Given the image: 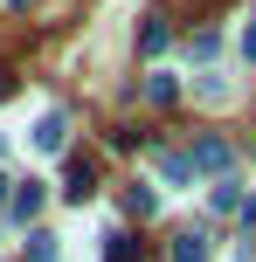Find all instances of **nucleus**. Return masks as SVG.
Instances as JSON below:
<instances>
[{
	"instance_id": "nucleus-1",
	"label": "nucleus",
	"mask_w": 256,
	"mask_h": 262,
	"mask_svg": "<svg viewBox=\"0 0 256 262\" xmlns=\"http://www.w3.org/2000/svg\"><path fill=\"white\" fill-rule=\"evenodd\" d=\"M104 262H139V242L132 235H111L104 242Z\"/></svg>"
},
{
	"instance_id": "nucleus-2",
	"label": "nucleus",
	"mask_w": 256,
	"mask_h": 262,
	"mask_svg": "<svg viewBox=\"0 0 256 262\" xmlns=\"http://www.w3.org/2000/svg\"><path fill=\"white\" fill-rule=\"evenodd\" d=\"M35 145H42V152H55V145H63V118H42V124H35Z\"/></svg>"
},
{
	"instance_id": "nucleus-3",
	"label": "nucleus",
	"mask_w": 256,
	"mask_h": 262,
	"mask_svg": "<svg viewBox=\"0 0 256 262\" xmlns=\"http://www.w3.org/2000/svg\"><path fill=\"white\" fill-rule=\"evenodd\" d=\"M90 186H97V172H90V166H83V159H76V166H69V193L83 200V193H90Z\"/></svg>"
},
{
	"instance_id": "nucleus-4",
	"label": "nucleus",
	"mask_w": 256,
	"mask_h": 262,
	"mask_svg": "<svg viewBox=\"0 0 256 262\" xmlns=\"http://www.w3.org/2000/svg\"><path fill=\"white\" fill-rule=\"evenodd\" d=\"M35 207H42V186H35V180H28V186H21V193H14V214H35Z\"/></svg>"
},
{
	"instance_id": "nucleus-5",
	"label": "nucleus",
	"mask_w": 256,
	"mask_h": 262,
	"mask_svg": "<svg viewBox=\"0 0 256 262\" xmlns=\"http://www.w3.org/2000/svg\"><path fill=\"white\" fill-rule=\"evenodd\" d=\"M7 97H14V69H0V104H7Z\"/></svg>"
}]
</instances>
